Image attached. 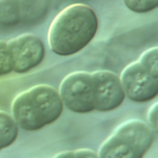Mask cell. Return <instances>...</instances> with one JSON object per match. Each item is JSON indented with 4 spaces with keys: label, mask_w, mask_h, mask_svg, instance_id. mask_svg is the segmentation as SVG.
Instances as JSON below:
<instances>
[{
    "label": "cell",
    "mask_w": 158,
    "mask_h": 158,
    "mask_svg": "<svg viewBox=\"0 0 158 158\" xmlns=\"http://www.w3.org/2000/svg\"><path fill=\"white\" fill-rule=\"evenodd\" d=\"M19 22V0H0V24L4 26H12Z\"/></svg>",
    "instance_id": "11"
},
{
    "label": "cell",
    "mask_w": 158,
    "mask_h": 158,
    "mask_svg": "<svg viewBox=\"0 0 158 158\" xmlns=\"http://www.w3.org/2000/svg\"><path fill=\"white\" fill-rule=\"evenodd\" d=\"M98 19L94 9L84 4H72L53 19L48 31L51 51L58 56H71L83 49L95 36Z\"/></svg>",
    "instance_id": "1"
},
{
    "label": "cell",
    "mask_w": 158,
    "mask_h": 158,
    "mask_svg": "<svg viewBox=\"0 0 158 158\" xmlns=\"http://www.w3.org/2000/svg\"><path fill=\"white\" fill-rule=\"evenodd\" d=\"M94 110L108 112L119 107L125 100L119 76L109 70H97L91 74Z\"/></svg>",
    "instance_id": "6"
},
{
    "label": "cell",
    "mask_w": 158,
    "mask_h": 158,
    "mask_svg": "<svg viewBox=\"0 0 158 158\" xmlns=\"http://www.w3.org/2000/svg\"><path fill=\"white\" fill-rule=\"evenodd\" d=\"M53 158H76L74 151H63L56 154Z\"/></svg>",
    "instance_id": "17"
},
{
    "label": "cell",
    "mask_w": 158,
    "mask_h": 158,
    "mask_svg": "<svg viewBox=\"0 0 158 158\" xmlns=\"http://www.w3.org/2000/svg\"><path fill=\"white\" fill-rule=\"evenodd\" d=\"M74 152L76 158H98L97 154L90 149H78Z\"/></svg>",
    "instance_id": "16"
},
{
    "label": "cell",
    "mask_w": 158,
    "mask_h": 158,
    "mask_svg": "<svg viewBox=\"0 0 158 158\" xmlns=\"http://www.w3.org/2000/svg\"><path fill=\"white\" fill-rule=\"evenodd\" d=\"M145 154L126 137L113 132L100 146L98 158H143Z\"/></svg>",
    "instance_id": "7"
},
{
    "label": "cell",
    "mask_w": 158,
    "mask_h": 158,
    "mask_svg": "<svg viewBox=\"0 0 158 158\" xmlns=\"http://www.w3.org/2000/svg\"><path fill=\"white\" fill-rule=\"evenodd\" d=\"M158 103L156 102L152 105V106L149 108L147 113V118L148 122L150 124V127L155 131H157L158 129Z\"/></svg>",
    "instance_id": "15"
},
{
    "label": "cell",
    "mask_w": 158,
    "mask_h": 158,
    "mask_svg": "<svg viewBox=\"0 0 158 158\" xmlns=\"http://www.w3.org/2000/svg\"><path fill=\"white\" fill-rule=\"evenodd\" d=\"M119 80L125 96L133 102L144 103L157 96L158 79L151 76L139 61L126 66Z\"/></svg>",
    "instance_id": "4"
},
{
    "label": "cell",
    "mask_w": 158,
    "mask_h": 158,
    "mask_svg": "<svg viewBox=\"0 0 158 158\" xmlns=\"http://www.w3.org/2000/svg\"><path fill=\"white\" fill-rule=\"evenodd\" d=\"M12 71L10 55L7 43L0 41V77L6 75Z\"/></svg>",
    "instance_id": "14"
},
{
    "label": "cell",
    "mask_w": 158,
    "mask_h": 158,
    "mask_svg": "<svg viewBox=\"0 0 158 158\" xmlns=\"http://www.w3.org/2000/svg\"><path fill=\"white\" fill-rule=\"evenodd\" d=\"M58 92L47 84L32 86L13 100L11 116L18 127L34 131L55 122L63 112Z\"/></svg>",
    "instance_id": "2"
},
{
    "label": "cell",
    "mask_w": 158,
    "mask_h": 158,
    "mask_svg": "<svg viewBox=\"0 0 158 158\" xmlns=\"http://www.w3.org/2000/svg\"><path fill=\"white\" fill-rule=\"evenodd\" d=\"M7 47L10 55L12 71L25 73L41 64L44 57V45L34 34L19 35L9 42Z\"/></svg>",
    "instance_id": "5"
},
{
    "label": "cell",
    "mask_w": 158,
    "mask_h": 158,
    "mask_svg": "<svg viewBox=\"0 0 158 158\" xmlns=\"http://www.w3.org/2000/svg\"><path fill=\"white\" fill-rule=\"evenodd\" d=\"M18 135L19 127L12 116L0 110V151L13 144Z\"/></svg>",
    "instance_id": "10"
},
{
    "label": "cell",
    "mask_w": 158,
    "mask_h": 158,
    "mask_svg": "<svg viewBox=\"0 0 158 158\" xmlns=\"http://www.w3.org/2000/svg\"><path fill=\"white\" fill-rule=\"evenodd\" d=\"M19 21L24 23L36 22L45 15L47 4L45 0H19Z\"/></svg>",
    "instance_id": "9"
},
{
    "label": "cell",
    "mask_w": 158,
    "mask_h": 158,
    "mask_svg": "<svg viewBox=\"0 0 158 158\" xmlns=\"http://www.w3.org/2000/svg\"><path fill=\"white\" fill-rule=\"evenodd\" d=\"M139 63L154 78L158 79V48L152 47L142 54Z\"/></svg>",
    "instance_id": "12"
},
{
    "label": "cell",
    "mask_w": 158,
    "mask_h": 158,
    "mask_svg": "<svg viewBox=\"0 0 158 158\" xmlns=\"http://www.w3.org/2000/svg\"><path fill=\"white\" fill-rule=\"evenodd\" d=\"M115 132L126 137L137 145L144 154L154 143V131L151 127L140 119H130L121 123Z\"/></svg>",
    "instance_id": "8"
},
{
    "label": "cell",
    "mask_w": 158,
    "mask_h": 158,
    "mask_svg": "<svg viewBox=\"0 0 158 158\" xmlns=\"http://www.w3.org/2000/svg\"><path fill=\"white\" fill-rule=\"evenodd\" d=\"M125 6L135 13H146L158 6V0H123Z\"/></svg>",
    "instance_id": "13"
},
{
    "label": "cell",
    "mask_w": 158,
    "mask_h": 158,
    "mask_svg": "<svg viewBox=\"0 0 158 158\" xmlns=\"http://www.w3.org/2000/svg\"><path fill=\"white\" fill-rule=\"evenodd\" d=\"M57 92L63 106L71 112L87 114L94 110L91 73H69L62 80Z\"/></svg>",
    "instance_id": "3"
}]
</instances>
